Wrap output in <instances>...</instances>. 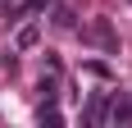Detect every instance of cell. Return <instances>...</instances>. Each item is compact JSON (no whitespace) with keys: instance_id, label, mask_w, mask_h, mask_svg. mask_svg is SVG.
Returning <instances> with one entry per match:
<instances>
[{"instance_id":"cell-1","label":"cell","mask_w":132,"mask_h":128,"mask_svg":"<svg viewBox=\"0 0 132 128\" xmlns=\"http://www.w3.org/2000/svg\"><path fill=\"white\" fill-rule=\"evenodd\" d=\"M91 41H100L105 51H119V37H114L109 18H96V23H91Z\"/></svg>"},{"instance_id":"cell-2","label":"cell","mask_w":132,"mask_h":128,"mask_svg":"<svg viewBox=\"0 0 132 128\" xmlns=\"http://www.w3.org/2000/svg\"><path fill=\"white\" fill-rule=\"evenodd\" d=\"M105 115H109V105H105V96H91V101H87V124H100Z\"/></svg>"},{"instance_id":"cell-3","label":"cell","mask_w":132,"mask_h":128,"mask_svg":"<svg viewBox=\"0 0 132 128\" xmlns=\"http://www.w3.org/2000/svg\"><path fill=\"white\" fill-rule=\"evenodd\" d=\"M37 41H41V27H37V23H27L23 32H18V51H32Z\"/></svg>"},{"instance_id":"cell-4","label":"cell","mask_w":132,"mask_h":128,"mask_svg":"<svg viewBox=\"0 0 132 128\" xmlns=\"http://www.w3.org/2000/svg\"><path fill=\"white\" fill-rule=\"evenodd\" d=\"M37 119H41V124H64V115H59V110H55L50 101H41V110H37Z\"/></svg>"},{"instance_id":"cell-5","label":"cell","mask_w":132,"mask_h":128,"mask_svg":"<svg viewBox=\"0 0 132 128\" xmlns=\"http://www.w3.org/2000/svg\"><path fill=\"white\" fill-rule=\"evenodd\" d=\"M114 119L119 124H132V101H114Z\"/></svg>"}]
</instances>
